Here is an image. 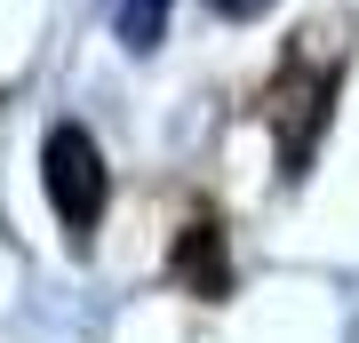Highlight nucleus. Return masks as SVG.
<instances>
[{
  "instance_id": "nucleus-4",
  "label": "nucleus",
  "mask_w": 359,
  "mask_h": 343,
  "mask_svg": "<svg viewBox=\"0 0 359 343\" xmlns=\"http://www.w3.org/2000/svg\"><path fill=\"white\" fill-rule=\"evenodd\" d=\"M208 8H216L224 25H256V16H264V8H280V0H208Z\"/></svg>"
},
{
  "instance_id": "nucleus-1",
  "label": "nucleus",
  "mask_w": 359,
  "mask_h": 343,
  "mask_svg": "<svg viewBox=\"0 0 359 343\" xmlns=\"http://www.w3.org/2000/svg\"><path fill=\"white\" fill-rule=\"evenodd\" d=\"M40 191H48L56 224L72 231V248H88V231L104 224V200H112V168H104V144L80 120H56L40 136Z\"/></svg>"
},
{
  "instance_id": "nucleus-2",
  "label": "nucleus",
  "mask_w": 359,
  "mask_h": 343,
  "mask_svg": "<svg viewBox=\"0 0 359 343\" xmlns=\"http://www.w3.org/2000/svg\"><path fill=\"white\" fill-rule=\"evenodd\" d=\"M168 271H176V280L200 295V304L231 295V255H224V224H184V231H176V255H168Z\"/></svg>"
},
{
  "instance_id": "nucleus-3",
  "label": "nucleus",
  "mask_w": 359,
  "mask_h": 343,
  "mask_svg": "<svg viewBox=\"0 0 359 343\" xmlns=\"http://www.w3.org/2000/svg\"><path fill=\"white\" fill-rule=\"evenodd\" d=\"M168 8H176V0H112L120 48H128V56H152L160 40H168Z\"/></svg>"
}]
</instances>
